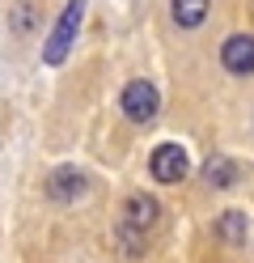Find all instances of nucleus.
<instances>
[{
	"mask_svg": "<svg viewBox=\"0 0 254 263\" xmlns=\"http://www.w3.org/2000/svg\"><path fill=\"white\" fill-rule=\"evenodd\" d=\"M81 22H85V0H68V5L60 9L55 26H51V34L43 39V64L47 68H60V64L68 60V51H72V43L81 34Z\"/></svg>",
	"mask_w": 254,
	"mask_h": 263,
	"instance_id": "nucleus-1",
	"label": "nucleus"
},
{
	"mask_svg": "<svg viewBox=\"0 0 254 263\" xmlns=\"http://www.w3.org/2000/svg\"><path fill=\"white\" fill-rule=\"evenodd\" d=\"M148 174L157 178L161 187H174V183H182V178L191 174V157H186L182 144L165 140V144H157V149H152V157H148Z\"/></svg>",
	"mask_w": 254,
	"mask_h": 263,
	"instance_id": "nucleus-3",
	"label": "nucleus"
},
{
	"mask_svg": "<svg viewBox=\"0 0 254 263\" xmlns=\"http://www.w3.org/2000/svg\"><path fill=\"white\" fill-rule=\"evenodd\" d=\"M119 110H123L131 123H152V119H157V110H161V93H157V85H152L148 77L127 81L123 93H119Z\"/></svg>",
	"mask_w": 254,
	"mask_h": 263,
	"instance_id": "nucleus-2",
	"label": "nucleus"
},
{
	"mask_svg": "<svg viewBox=\"0 0 254 263\" xmlns=\"http://www.w3.org/2000/svg\"><path fill=\"white\" fill-rule=\"evenodd\" d=\"M220 64L233 77H254V34H233L220 43Z\"/></svg>",
	"mask_w": 254,
	"mask_h": 263,
	"instance_id": "nucleus-4",
	"label": "nucleus"
},
{
	"mask_svg": "<svg viewBox=\"0 0 254 263\" xmlns=\"http://www.w3.org/2000/svg\"><path fill=\"white\" fill-rule=\"evenodd\" d=\"M85 191H89V178L81 170H72V166H64V170H55L47 178V195L55 204H76V200H85Z\"/></svg>",
	"mask_w": 254,
	"mask_h": 263,
	"instance_id": "nucleus-5",
	"label": "nucleus"
},
{
	"mask_svg": "<svg viewBox=\"0 0 254 263\" xmlns=\"http://www.w3.org/2000/svg\"><path fill=\"white\" fill-rule=\"evenodd\" d=\"M216 234L225 238V246H246V234H250V221H246V212H242V208H229L225 217H220Z\"/></svg>",
	"mask_w": 254,
	"mask_h": 263,
	"instance_id": "nucleus-9",
	"label": "nucleus"
},
{
	"mask_svg": "<svg viewBox=\"0 0 254 263\" xmlns=\"http://www.w3.org/2000/svg\"><path fill=\"white\" fill-rule=\"evenodd\" d=\"M34 26H38V5L34 0H17L9 9V30L13 34H34Z\"/></svg>",
	"mask_w": 254,
	"mask_h": 263,
	"instance_id": "nucleus-10",
	"label": "nucleus"
},
{
	"mask_svg": "<svg viewBox=\"0 0 254 263\" xmlns=\"http://www.w3.org/2000/svg\"><path fill=\"white\" fill-rule=\"evenodd\" d=\"M157 200L152 195H144V191H135V195H127V204H123V225H131V229H152L157 225Z\"/></svg>",
	"mask_w": 254,
	"mask_h": 263,
	"instance_id": "nucleus-6",
	"label": "nucleus"
},
{
	"mask_svg": "<svg viewBox=\"0 0 254 263\" xmlns=\"http://www.w3.org/2000/svg\"><path fill=\"white\" fill-rule=\"evenodd\" d=\"M208 9L212 0H169V17H174L178 30H195L208 22Z\"/></svg>",
	"mask_w": 254,
	"mask_h": 263,
	"instance_id": "nucleus-7",
	"label": "nucleus"
},
{
	"mask_svg": "<svg viewBox=\"0 0 254 263\" xmlns=\"http://www.w3.org/2000/svg\"><path fill=\"white\" fill-rule=\"evenodd\" d=\"M203 178H208V187H233L237 183V161H229L225 153H212L203 161Z\"/></svg>",
	"mask_w": 254,
	"mask_h": 263,
	"instance_id": "nucleus-8",
	"label": "nucleus"
}]
</instances>
